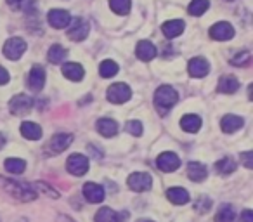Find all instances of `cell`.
<instances>
[{
    "instance_id": "1",
    "label": "cell",
    "mask_w": 253,
    "mask_h": 222,
    "mask_svg": "<svg viewBox=\"0 0 253 222\" xmlns=\"http://www.w3.org/2000/svg\"><path fill=\"white\" fill-rule=\"evenodd\" d=\"M177 101H179V94H177L175 89L170 87V85H162V87L155 92V104L162 115H165Z\"/></svg>"
},
{
    "instance_id": "2",
    "label": "cell",
    "mask_w": 253,
    "mask_h": 222,
    "mask_svg": "<svg viewBox=\"0 0 253 222\" xmlns=\"http://www.w3.org/2000/svg\"><path fill=\"white\" fill-rule=\"evenodd\" d=\"M4 186L9 193L14 198L21 201H32L37 198V191L32 184L28 182H21V180H11V179H4Z\"/></svg>"
},
{
    "instance_id": "3",
    "label": "cell",
    "mask_w": 253,
    "mask_h": 222,
    "mask_svg": "<svg viewBox=\"0 0 253 222\" xmlns=\"http://www.w3.org/2000/svg\"><path fill=\"white\" fill-rule=\"evenodd\" d=\"M128 187L135 193H144V191H149L153 186V179L149 174L146 172H135L132 176H128V180H126Z\"/></svg>"
},
{
    "instance_id": "4",
    "label": "cell",
    "mask_w": 253,
    "mask_h": 222,
    "mask_svg": "<svg viewBox=\"0 0 253 222\" xmlns=\"http://www.w3.org/2000/svg\"><path fill=\"white\" fill-rule=\"evenodd\" d=\"M132 95L130 87L126 84H113L111 87L108 89V101L109 102H115V104H122V102L128 101Z\"/></svg>"
},
{
    "instance_id": "5",
    "label": "cell",
    "mask_w": 253,
    "mask_h": 222,
    "mask_svg": "<svg viewBox=\"0 0 253 222\" xmlns=\"http://www.w3.org/2000/svg\"><path fill=\"white\" fill-rule=\"evenodd\" d=\"M25 50H26V42L23 39L14 37V39H9L7 42H5L4 56L7 57V59H11V61H16V59H19L23 54H25Z\"/></svg>"
},
{
    "instance_id": "6",
    "label": "cell",
    "mask_w": 253,
    "mask_h": 222,
    "mask_svg": "<svg viewBox=\"0 0 253 222\" xmlns=\"http://www.w3.org/2000/svg\"><path fill=\"white\" fill-rule=\"evenodd\" d=\"M66 169L70 174L77 177H82L88 172V160L84 155H71L66 162Z\"/></svg>"
},
{
    "instance_id": "7",
    "label": "cell",
    "mask_w": 253,
    "mask_h": 222,
    "mask_svg": "<svg viewBox=\"0 0 253 222\" xmlns=\"http://www.w3.org/2000/svg\"><path fill=\"white\" fill-rule=\"evenodd\" d=\"M71 141H73V135L71 134H56L49 141V144H47V148H45L47 155L52 156V155H57V153L64 151V149L71 144Z\"/></svg>"
},
{
    "instance_id": "8",
    "label": "cell",
    "mask_w": 253,
    "mask_h": 222,
    "mask_svg": "<svg viewBox=\"0 0 253 222\" xmlns=\"http://www.w3.org/2000/svg\"><path fill=\"white\" fill-rule=\"evenodd\" d=\"M32 106H33V99L25 94L14 95L11 99V102H9V109H11L12 115H26L32 109Z\"/></svg>"
},
{
    "instance_id": "9",
    "label": "cell",
    "mask_w": 253,
    "mask_h": 222,
    "mask_svg": "<svg viewBox=\"0 0 253 222\" xmlns=\"http://www.w3.org/2000/svg\"><path fill=\"white\" fill-rule=\"evenodd\" d=\"M70 25H71V28L68 30V37H70L71 40H75V42H82V40L87 39V35H88V23L85 21V19L77 18L75 21H71Z\"/></svg>"
},
{
    "instance_id": "10",
    "label": "cell",
    "mask_w": 253,
    "mask_h": 222,
    "mask_svg": "<svg viewBox=\"0 0 253 222\" xmlns=\"http://www.w3.org/2000/svg\"><path fill=\"white\" fill-rule=\"evenodd\" d=\"M156 165L162 172H175L180 167V160L175 153H162L156 160Z\"/></svg>"
},
{
    "instance_id": "11",
    "label": "cell",
    "mask_w": 253,
    "mask_h": 222,
    "mask_svg": "<svg viewBox=\"0 0 253 222\" xmlns=\"http://www.w3.org/2000/svg\"><path fill=\"white\" fill-rule=\"evenodd\" d=\"M47 19H49V25L54 26V28H66L71 23V14L68 11H63V9H52V11L47 14Z\"/></svg>"
},
{
    "instance_id": "12",
    "label": "cell",
    "mask_w": 253,
    "mask_h": 222,
    "mask_svg": "<svg viewBox=\"0 0 253 222\" xmlns=\"http://www.w3.org/2000/svg\"><path fill=\"white\" fill-rule=\"evenodd\" d=\"M210 37L213 40H220V42H224V40H231L232 37H234V28L225 21L215 23V25L210 28Z\"/></svg>"
},
{
    "instance_id": "13",
    "label": "cell",
    "mask_w": 253,
    "mask_h": 222,
    "mask_svg": "<svg viewBox=\"0 0 253 222\" xmlns=\"http://www.w3.org/2000/svg\"><path fill=\"white\" fill-rule=\"evenodd\" d=\"M104 187L99 186L95 182H87L84 184V198L88 203H101L104 200Z\"/></svg>"
},
{
    "instance_id": "14",
    "label": "cell",
    "mask_w": 253,
    "mask_h": 222,
    "mask_svg": "<svg viewBox=\"0 0 253 222\" xmlns=\"http://www.w3.org/2000/svg\"><path fill=\"white\" fill-rule=\"evenodd\" d=\"M187 70H189V75L194 78H203L208 75V71H210V64H208L207 59H203V57H194V59L189 61V66H187Z\"/></svg>"
},
{
    "instance_id": "15",
    "label": "cell",
    "mask_w": 253,
    "mask_h": 222,
    "mask_svg": "<svg viewBox=\"0 0 253 222\" xmlns=\"http://www.w3.org/2000/svg\"><path fill=\"white\" fill-rule=\"evenodd\" d=\"M28 85H30V89L35 92L43 89V85H45V71L40 66L32 68V71H30V75H28Z\"/></svg>"
},
{
    "instance_id": "16",
    "label": "cell",
    "mask_w": 253,
    "mask_h": 222,
    "mask_svg": "<svg viewBox=\"0 0 253 222\" xmlns=\"http://www.w3.org/2000/svg\"><path fill=\"white\" fill-rule=\"evenodd\" d=\"M184 28H186L184 21H180V19H172V21L163 23L162 32H163V35H165L167 39H175V37L182 35Z\"/></svg>"
},
{
    "instance_id": "17",
    "label": "cell",
    "mask_w": 253,
    "mask_h": 222,
    "mask_svg": "<svg viewBox=\"0 0 253 222\" xmlns=\"http://www.w3.org/2000/svg\"><path fill=\"white\" fill-rule=\"evenodd\" d=\"M208 176V170L203 163H198V162H191L187 165V177H189L193 182H201L205 180Z\"/></svg>"
},
{
    "instance_id": "18",
    "label": "cell",
    "mask_w": 253,
    "mask_h": 222,
    "mask_svg": "<svg viewBox=\"0 0 253 222\" xmlns=\"http://www.w3.org/2000/svg\"><path fill=\"white\" fill-rule=\"evenodd\" d=\"M63 75L71 82H80L85 75V70L78 63H66L63 66Z\"/></svg>"
},
{
    "instance_id": "19",
    "label": "cell",
    "mask_w": 253,
    "mask_h": 222,
    "mask_svg": "<svg viewBox=\"0 0 253 222\" xmlns=\"http://www.w3.org/2000/svg\"><path fill=\"white\" fill-rule=\"evenodd\" d=\"M135 54H137V57L141 61H151L156 56V47L151 42H148V40H142V42L137 44Z\"/></svg>"
},
{
    "instance_id": "20",
    "label": "cell",
    "mask_w": 253,
    "mask_h": 222,
    "mask_svg": "<svg viewBox=\"0 0 253 222\" xmlns=\"http://www.w3.org/2000/svg\"><path fill=\"white\" fill-rule=\"evenodd\" d=\"M167 198L172 201L173 205H186L191 200L189 193H187L184 187H170L167 191Z\"/></svg>"
},
{
    "instance_id": "21",
    "label": "cell",
    "mask_w": 253,
    "mask_h": 222,
    "mask_svg": "<svg viewBox=\"0 0 253 222\" xmlns=\"http://www.w3.org/2000/svg\"><path fill=\"white\" fill-rule=\"evenodd\" d=\"M243 118L241 117H236V115H225L224 118H222V131L225 132V134H232V132L239 131V129L243 127Z\"/></svg>"
},
{
    "instance_id": "22",
    "label": "cell",
    "mask_w": 253,
    "mask_h": 222,
    "mask_svg": "<svg viewBox=\"0 0 253 222\" xmlns=\"http://www.w3.org/2000/svg\"><path fill=\"white\" fill-rule=\"evenodd\" d=\"M97 132L104 137H113L118 132V124L111 118H101L97 122Z\"/></svg>"
},
{
    "instance_id": "23",
    "label": "cell",
    "mask_w": 253,
    "mask_h": 222,
    "mask_svg": "<svg viewBox=\"0 0 253 222\" xmlns=\"http://www.w3.org/2000/svg\"><path fill=\"white\" fill-rule=\"evenodd\" d=\"M238 89H239V82L232 75H225V77H220V80H218V90L222 94H234Z\"/></svg>"
},
{
    "instance_id": "24",
    "label": "cell",
    "mask_w": 253,
    "mask_h": 222,
    "mask_svg": "<svg viewBox=\"0 0 253 222\" xmlns=\"http://www.w3.org/2000/svg\"><path fill=\"white\" fill-rule=\"evenodd\" d=\"M215 222H238V214L232 205H222L215 215Z\"/></svg>"
},
{
    "instance_id": "25",
    "label": "cell",
    "mask_w": 253,
    "mask_h": 222,
    "mask_svg": "<svg viewBox=\"0 0 253 222\" xmlns=\"http://www.w3.org/2000/svg\"><path fill=\"white\" fill-rule=\"evenodd\" d=\"M21 134H23V137H26V139L39 141V139L42 137V129H40V125L33 124V122H25V124L21 125Z\"/></svg>"
},
{
    "instance_id": "26",
    "label": "cell",
    "mask_w": 253,
    "mask_h": 222,
    "mask_svg": "<svg viewBox=\"0 0 253 222\" xmlns=\"http://www.w3.org/2000/svg\"><path fill=\"white\" fill-rule=\"evenodd\" d=\"M180 127L186 132L194 134V132H198L201 129V118L198 117V115H186V117L180 120Z\"/></svg>"
},
{
    "instance_id": "27",
    "label": "cell",
    "mask_w": 253,
    "mask_h": 222,
    "mask_svg": "<svg viewBox=\"0 0 253 222\" xmlns=\"http://www.w3.org/2000/svg\"><path fill=\"white\" fill-rule=\"evenodd\" d=\"M66 56H68V50L64 49L63 45H52L49 49V52H47V57H49V61L52 64L63 63V61L66 59Z\"/></svg>"
},
{
    "instance_id": "28",
    "label": "cell",
    "mask_w": 253,
    "mask_h": 222,
    "mask_svg": "<svg viewBox=\"0 0 253 222\" xmlns=\"http://www.w3.org/2000/svg\"><path fill=\"white\" fill-rule=\"evenodd\" d=\"M95 222H122V221H120V215L116 214L115 210L104 207V208H101V210H97V214H95Z\"/></svg>"
},
{
    "instance_id": "29",
    "label": "cell",
    "mask_w": 253,
    "mask_h": 222,
    "mask_svg": "<svg viewBox=\"0 0 253 222\" xmlns=\"http://www.w3.org/2000/svg\"><path fill=\"white\" fill-rule=\"evenodd\" d=\"M215 170H217L220 176H229V174H232L236 170V162L232 158H222L218 160L217 163H215Z\"/></svg>"
},
{
    "instance_id": "30",
    "label": "cell",
    "mask_w": 253,
    "mask_h": 222,
    "mask_svg": "<svg viewBox=\"0 0 253 222\" xmlns=\"http://www.w3.org/2000/svg\"><path fill=\"white\" fill-rule=\"evenodd\" d=\"M99 73H101L102 78H111V77H115V75L118 73V64H116L115 61H111V59L102 61L101 66H99Z\"/></svg>"
},
{
    "instance_id": "31",
    "label": "cell",
    "mask_w": 253,
    "mask_h": 222,
    "mask_svg": "<svg viewBox=\"0 0 253 222\" xmlns=\"http://www.w3.org/2000/svg\"><path fill=\"white\" fill-rule=\"evenodd\" d=\"M109 7H111V11H115L116 14L125 16L130 11L132 2L130 0H109Z\"/></svg>"
},
{
    "instance_id": "32",
    "label": "cell",
    "mask_w": 253,
    "mask_h": 222,
    "mask_svg": "<svg viewBox=\"0 0 253 222\" xmlns=\"http://www.w3.org/2000/svg\"><path fill=\"white\" fill-rule=\"evenodd\" d=\"M4 165H5V170L11 174H23L26 169V162L19 158H7Z\"/></svg>"
},
{
    "instance_id": "33",
    "label": "cell",
    "mask_w": 253,
    "mask_h": 222,
    "mask_svg": "<svg viewBox=\"0 0 253 222\" xmlns=\"http://www.w3.org/2000/svg\"><path fill=\"white\" fill-rule=\"evenodd\" d=\"M208 7H210V2H208V0H193L187 11H189L191 16H201L208 11Z\"/></svg>"
},
{
    "instance_id": "34",
    "label": "cell",
    "mask_w": 253,
    "mask_h": 222,
    "mask_svg": "<svg viewBox=\"0 0 253 222\" xmlns=\"http://www.w3.org/2000/svg\"><path fill=\"white\" fill-rule=\"evenodd\" d=\"M35 2L37 0H7V4L14 11H30L35 7Z\"/></svg>"
},
{
    "instance_id": "35",
    "label": "cell",
    "mask_w": 253,
    "mask_h": 222,
    "mask_svg": "<svg viewBox=\"0 0 253 222\" xmlns=\"http://www.w3.org/2000/svg\"><path fill=\"white\" fill-rule=\"evenodd\" d=\"M250 59H252V56H250L248 50H243V52L236 54V56L232 57L231 63H232V64H236V66H245V64H248V63H250Z\"/></svg>"
},
{
    "instance_id": "36",
    "label": "cell",
    "mask_w": 253,
    "mask_h": 222,
    "mask_svg": "<svg viewBox=\"0 0 253 222\" xmlns=\"http://www.w3.org/2000/svg\"><path fill=\"white\" fill-rule=\"evenodd\" d=\"M125 129H126V132H128V134H132V135H141L142 134V124H141V122H137V120L128 122Z\"/></svg>"
},
{
    "instance_id": "37",
    "label": "cell",
    "mask_w": 253,
    "mask_h": 222,
    "mask_svg": "<svg viewBox=\"0 0 253 222\" xmlns=\"http://www.w3.org/2000/svg\"><path fill=\"white\" fill-rule=\"evenodd\" d=\"M35 187H37L39 191H42V193H49V196H50V198H59V193H57L56 189H52L50 186H47V184L37 182V184H35Z\"/></svg>"
},
{
    "instance_id": "38",
    "label": "cell",
    "mask_w": 253,
    "mask_h": 222,
    "mask_svg": "<svg viewBox=\"0 0 253 222\" xmlns=\"http://www.w3.org/2000/svg\"><path fill=\"white\" fill-rule=\"evenodd\" d=\"M210 207H211V201L208 200L207 196H201L200 200L196 201V210H200V212H208Z\"/></svg>"
},
{
    "instance_id": "39",
    "label": "cell",
    "mask_w": 253,
    "mask_h": 222,
    "mask_svg": "<svg viewBox=\"0 0 253 222\" xmlns=\"http://www.w3.org/2000/svg\"><path fill=\"white\" fill-rule=\"evenodd\" d=\"M241 160H243V163H245V167L246 169H253V158H252V153L250 151H245L241 155Z\"/></svg>"
},
{
    "instance_id": "40",
    "label": "cell",
    "mask_w": 253,
    "mask_h": 222,
    "mask_svg": "<svg viewBox=\"0 0 253 222\" xmlns=\"http://www.w3.org/2000/svg\"><path fill=\"white\" fill-rule=\"evenodd\" d=\"M9 73H7V70H5V68H2L0 66V85H5L9 82Z\"/></svg>"
},
{
    "instance_id": "41",
    "label": "cell",
    "mask_w": 253,
    "mask_h": 222,
    "mask_svg": "<svg viewBox=\"0 0 253 222\" xmlns=\"http://www.w3.org/2000/svg\"><path fill=\"white\" fill-rule=\"evenodd\" d=\"M241 219H243V222H253V212L252 210H243L241 212Z\"/></svg>"
},
{
    "instance_id": "42",
    "label": "cell",
    "mask_w": 253,
    "mask_h": 222,
    "mask_svg": "<svg viewBox=\"0 0 253 222\" xmlns=\"http://www.w3.org/2000/svg\"><path fill=\"white\" fill-rule=\"evenodd\" d=\"M57 222H75V221L70 217H66V215H59V217H57Z\"/></svg>"
},
{
    "instance_id": "43",
    "label": "cell",
    "mask_w": 253,
    "mask_h": 222,
    "mask_svg": "<svg viewBox=\"0 0 253 222\" xmlns=\"http://www.w3.org/2000/svg\"><path fill=\"white\" fill-rule=\"evenodd\" d=\"M4 144H5V135H4V134H0V149L4 148Z\"/></svg>"
},
{
    "instance_id": "44",
    "label": "cell",
    "mask_w": 253,
    "mask_h": 222,
    "mask_svg": "<svg viewBox=\"0 0 253 222\" xmlns=\"http://www.w3.org/2000/svg\"><path fill=\"white\" fill-rule=\"evenodd\" d=\"M137 222H153V221H148V219H139Z\"/></svg>"
},
{
    "instance_id": "45",
    "label": "cell",
    "mask_w": 253,
    "mask_h": 222,
    "mask_svg": "<svg viewBox=\"0 0 253 222\" xmlns=\"http://www.w3.org/2000/svg\"><path fill=\"white\" fill-rule=\"evenodd\" d=\"M225 2H234V0H225Z\"/></svg>"
}]
</instances>
